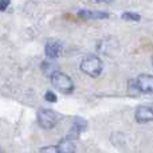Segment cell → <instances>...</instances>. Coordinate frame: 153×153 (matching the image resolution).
I'll list each match as a JSON object with an SVG mask.
<instances>
[{
	"mask_svg": "<svg viewBox=\"0 0 153 153\" xmlns=\"http://www.w3.org/2000/svg\"><path fill=\"white\" fill-rule=\"evenodd\" d=\"M50 81H51V85L56 90L63 93V94H70L74 90V82H73V79L67 74L59 71V70L50 75Z\"/></svg>",
	"mask_w": 153,
	"mask_h": 153,
	"instance_id": "6da1fadb",
	"label": "cell"
},
{
	"mask_svg": "<svg viewBox=\"0 0 153 153\" xmlns=\"http://www.w3.org/2000/svg\"><path fill=\"white\" fill-rule=\"evenodd\" d=\"M79 67H81V70L85 74H87L91 78H97L102 73V61L98 56L87 55L82 59Z\"/></svg>",
	"mask_w": 153,
	"mask_h": 153,
	"instance_id": "7a4b0ae2",
	"label": "cell"
},
{
	"mask_svg": "<svg viewBox=\"0 0 153 153\" xmlns=\"http://www.w3.org/2000/svg\"><path fill=\"white\" fill-rule=\"evenodd\" d=\"M56 114L50 109H40L38 111V124L43 129H53L56 125Z\"/></svg>",
	"mask_w": 153,
	"mask_h": 153,
	"instance_id": "3957f363",
	"label": "cell"
},
{
	"mask_svg": "<svg viewBox=\"0 0 153 153\" xmlns=\"http://www.w3.org/2000/svg\"><path fill=\"white\" fill-rule=\"evenodd\" d=\"M138 90L145 94H153V75L152 74H141L134 79Z\"/></svg>",
	"mask_w": 153,
	"mask_h": 153,
	"instance_id": "277c9868",
	"label": "cell"
},
{
	"mask_svg": "<svg viewBox=\"0 0 153 153\" xmlns=\"http://www.w3.org/2000/svg\"><path fill=\"white\" fill-rule=\"evenodd\" d=\"M136 121L140 124H146V122L153 121V108L151 106H140L136 110Z\"/></svg>",
	"mask_w": 153,
	"mask_h": 153,
	"instance_id": "5b68a950",
	"label": "cell"
},
{
	"mask_svg": "<svg viewBox=\"0 0 153 153\" xmlns=\"http://www.w3.org/2000/svg\"><path fill=\"white\" fill-rule=\"evenodd\" d=\"M58 149H59V152H62V153H73V152H75V143H74V138L73 137H66V138H63V140L61 141V143L58 144Z\"/></svg>",
	"mask_w": 153,
	"mask_h": 153,
	"instance_id": "8992f818",
	"label": "cell"
},
{
	"mask_svg": "<svg viewBox=\"0 0 153 153\" xmlns=\"http://www.w3.org/2000/svg\"><path fill=\"white\" fill-rule=\"evenodd\" d=\"M61 53V45L55 40H48L46 43V55L50 59H55Z\"/></svg>",
	"mask_w": 153,
	"mask_h": 153,
	"instance_id": "52a82bcc",
	"label": "cell"
},
{
	"mask_svg": "<svg viewBox=\"0 0 153 153\" xmlns=\"http://www.w3.org/2000/svg\"><path fill=\"white\" fill-rule=\"evenodd\" d=\"M79 16L87 19H105L109 15L106 12H101V11H79Z\"/></svg>",
	"mask_w": 153,
	"mask_h": 153,
	"instance_id": "ba28073f",
	"label": "cell"
},
{
	"mask_svg": "<svg viewBox=\"0 0 153 153\" xmlns=\"http://www.w3.org/2000/svg\"><path fill=\"white\" fill-rule=\"evenodd\" d=\"M114 42H116V40L111 39V38L102 40V42L100 43V47H98L100 53H102V54H110L111 50H113V47H114Z\"/></svg>",
	"mask_w": 153,
	"mask_h": 153,
	"instance_id": "9c48e42d",
	"label": "cell"
},
{
	"mask_svg": "<svg viewBox=\"0 0 153 153\" xmlns=\"http://www.w3.org/2000/svg\"><path fill=\"white\" fill-rule=\"evenodd\" d=\"M56 65L54 63V62H48V61H46V62H43V65H42V70H43V73H45L46 75H48L50 76L53 73H55V71H58V69H56Z\"/></svg>",
	"mask_w": 153,
	"mask_h": 153,
	"instance_id": "30bf717a",
	"label": "cell"
},
{
	"mask_svg": "<svg viewBox=\"0 0 153 153\" xmlns=\"http://www.w3.org/2000/svg\"><path fill=\"white\" fill-rule=\"evenodd\" d=\"M124 20H129V22H138L141 19V16L136 12H124L121 16Z\"/></svg>",
	"mask_w": 153,
	"mask_h": 153,
	"instance_id": "8fae6325",
	"label": "cell"
},
{
	"mask_svg": "<svg viewBox=\"0 0 153 153\" xmlns=\"http://www.w3.org/2000/svg\"><path fill=\"white\" fill-rule=\"evenodd\" d=\"M128 91H129L130 95H138L141 94V91L138 90L137 85H136V81L133 79V81H129V85H128Z\"/></svg>",
	"mask_w": 153,
	"mask_h": 153,
	"instance_id": "7c38bea8",
	"label": "cell"
},
{
	"mask_svg": "<svg viewBox=\"0 0 153 153\" xmlns=\"http://www.w3.org/2000/svg\"><path fill=\"white\" fill-rule=\"evenodd\" d=\"M45 97H46V100L50 101V102H55V101H56V95L54 94L53 91H47V93H46Z\"/></svg>",
	"mask_w": 153,
	"mask_h": 153,
	"instance_id": "4fadbf2b",
	"label": "cell"
},
{
	"mask_svg": "<svg viewBox=\"0 0 153 153\" xmlns=\"http://www.w3.org/2000/svg\"><path fill=\"white\" fill-rule=\"evenodd\" d=\"M40 152H54V153H56V152H59V149H58V146H46V148H40Z\"/></svg>",
	"mask_w": 153,
	"mask_h": 153,
	"instance_id": "5bb4252c",
	"label": "cell"
},
{
	"mask_svg": "<svg viewBox=\"0 0 153 153\" xmlns=\"http://www.w3.org/2000/svg\"><path fill=\"white\" fill-rule=\"evenodd\" d=\"M8 4H10V0H0V11H5L8 7Z\"/></svg>",
	"mask_w": 153,
	"mask_h": 153,
	"instance_id": "9a60e30c",
	"label": "cell"
},
{
	"mask_svg": "<svg viewBox=\"0 0 153 153\" xmlns=\"http://www.w3.org/2000/svg\"><path fill=\"white\" fill-rule=\"evenodd\" d=\"M98 3H110V1H113V0H97Z\"/></svg>",
	"mask_w": 153,
	"mask_h": 153,
	"instance_id": "2e32d148",
	"label": "cell"
},
{
	"mask_svg": "<svg viewBox=\"0 0 153 153\" xmlns=\"http://www.w3.org/2000/svg\"><path fill=\"white\" fill-rule=\"evenodd\" d=\"M152 65H153V59H152Z\"/></svg>",
	"mask_w": 153,
	"mask_h": 153,
	"instance_id": "e0dca14e",
	"label": "cell"
}]
</instances>
